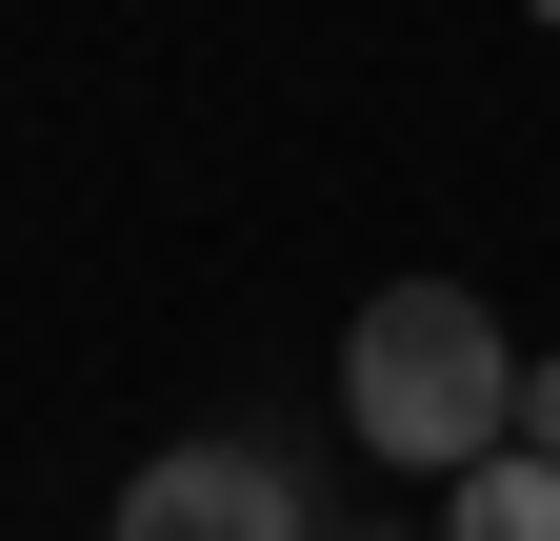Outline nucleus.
<instances>
[{
    "instance_id": "nucleus-1",
    "label": "nucleus",
    "mask_w": 560,
    "mask_h": 541,
    "mask_svg": "<svg viewBox=\"0 0 560 541\" xmlns=\"http://www.w3.org/2000/svg\"><path fill=\"white\" fill-rule=\"evenodd\" d=\"M340 422H361L400 482H460V461L521 441V342H501L460 281H381L361 342H340Z\"/></svg>"
},
{
    "instance_id": "nucleus-3",
    "label": "nucleus",
    "mask_w": 560,
    "mask_h": 541,
    "mask_svg": "<svg viewBox=\"0 0 560 541\" xmlns=\"http://www.w3.org/2000/svg\"><path fill=\"white\" fill-rule=\"evenodd\" d=\"M441 541H560V461H540V441H501V461H460V502H441Z\"/></svg>"
},
{
    "instance_id": "nucleus-5",
    "label": "nucleus",
    "mask_w": 560,
    "mask_h": 541,
    "mask_svg": "<svg viewBox=\"0 0 560 541\" xmlns=\"http://www.w3.org/2000/svg\"><path fill=\"white\" fill-rule=\"evenodd\" d=\"M540 21H560V0H540Z\"/></svg>"
},
{
    "instance_id": "nucleus-4",
    "label": "nucleus",
    "mask_w": 560,
    "mask_h": 541,
    "mask_svg": "<svg viewBox=\"0 0 560 541\" xmlns=\"http://www.w3.org/2000/svg\"><path fill=\"white\" fill-rule=\"evenodd\" d=\"M521 441H540V461H560V361H521Z\"/></svg>"
},
{
    "instance_id": "nucleus-2",
    "label": "nucleus",
    "mask_w": 560,
    "mask_h": 541,
    "mask_svg": "<svg viewBox=\"0 0 560 541\" xmlns=\"http://www.w3.org/2000/svg\"><path fill=\"white\" fill-rule=\"evenodd\" d=\"M120 541H301V482L260 441H161L120 482Z\"/></svg>"
}]
</instances>
